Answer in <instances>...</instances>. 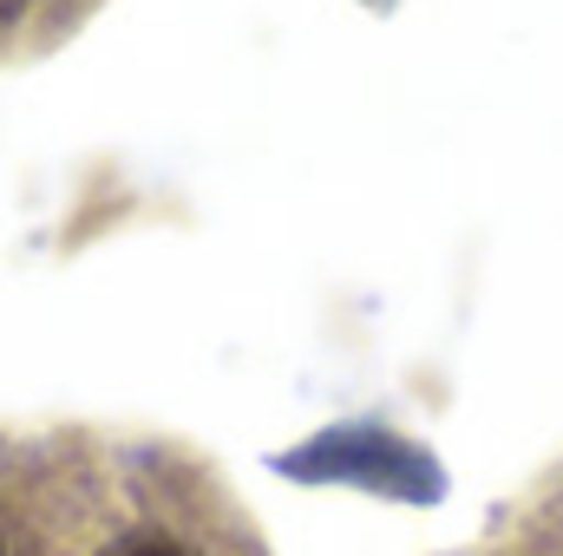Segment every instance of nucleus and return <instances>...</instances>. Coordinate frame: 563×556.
<instances>
[{
    "label": "nucleus",
    "instance_id": "obj_1",
    "mask_svg": "<svg viewBox=\"0 0 563 556\" xmlns=\"http://www.w3.org/2000/svg\"><path fill=\"white\" fill-rule=\"evenodd\" d=\"M13 556H269L217 465L164 438L46 432L0 465Z\"/></svg>",
    "mask_w": 563,
    "mask_h": 556
},
{
    "label": "nucleus",
    "instance_id": "obj_2",
    "mask_svg": "<svg viewBox=\"0 0 563 556\" xmlns=\"http://www.w3.org/2000/svg\"><path fill=\"white\" fill-rule=\"evenodd\" d=\"M269 465L295 485H361V491L394 498V504H439L445 498L439 458L413 438L387 432L380 419H341V425L314 432L308 445L276 452Z\"/></svg>",
    "mask_w": 563,
    "mask_h": 556
},
{
    "label": "nucleus",
    "instance_id": "obj_3",
    "mask_svg": "<svg viewBox=\"0 0 563 556\" xmlns=\"http://www.w3.org/2000/svg\"><path fill=\"white\" fill-rule=\"evenodd\" d=\"M106 0H0V73L59 53Z\"/></svg>",
    "mask_w": 563,
    "mask_h": 556
},
{
    "label": "nucleus",
    "instance_id": "obj_4",
    "mask_svg": "<svg viewBox=\"0 0 563 556\" xmlns=\"http://www.w3.org/2000/svg\"><path fill=\"white\" fill-rule=\"evenodd\" d=\"M367 7H374V13H387V7H394V0H367Z\"/></svg>",
    "mask_w": 563,
    "mask_h": 556
}]
</instances>
